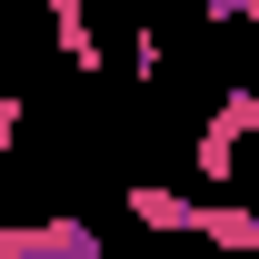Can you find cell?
<instances>
[{
	"label": "cell",
	"mask_w": 259,
	"mask_h": 259,
	"mask_svg": "<svg viewBox=\"0 0 259 259\" xmlns=\"http://www.w3.org/2000/svg\"><path fill=\"white\" fill-rule=\"evenodd\" d=\"M0 259H100V229L90 220H20V229H0Z\"/></svg>",
	"instance_id": "obj_1"
},
{
	"label": "cell",
	"mask_w": 259,
	"mask_h": 259,
	"mask_svg": "<svg viewBox=\"0 0 259 259\" xmlns=\"http://www.w3.org/2000/svg\"><path fill=\"white\" fill-rule=\"evenodd\" d=\"M40 10H50V40H60V60L80 70V80H100V30H90V10H80V0H40Z\"/></svg>",
	"instance_id": "obj_2"
},
{
	"label": "cell",
	"mask_w": 259,
	"mask_h": 259,
	"mask_svg": "<svg viewBox=\"0 0 259 259\" xmlns=\"http://www.w3.org/2000/svg\"><path fill=\"white\" fill-rule=\"evenodd\" d=\"M130 220H140V229H169V239H190V229H199V199L160 190V180H130Z\"/></svg>",
	"instance_id": "obj_3"
},
{
	"label": "cell",
	"mask_w": 259,
	"mask_h": 259,
	"mask_svg": "<svg viewBox=\"0 0 259 259\" xmlns=\"http://www.w3.org/2000/svg\"><path fill=\"white\" fill-rule=\"evenodd\" d=\"M190 239H209V249H259V209H239V199H199V229Z\"/></svg>",
	"instance_id": "obj_4"
},
{
	"label": "cell",
	"mask_w": 259,
	"mask_h": 259,
	"mask_svg": "<svg viewBox=\"0 0 259 259\" xmlns=\"http://www.w3.org/2000/svg\"><path fill=\"white\" fill-rule=\"evenodd\" d=\"M209 120H220L229 140H259V90H249V80H229V90H220V110H209Z\"/></svg>",
	"instance_id": "obj_5"
},
{
	"label": "cell",
	"mask_w": 259,
	"mask_h": 259,
	"mask_svg": "<svg viewBox=\"0 0 259 259\" xmlns=\"http://www.w3.org/2000/svg\"><path fill=\"white\" fill-rule=\"evenodd\" d=\"M120 60H130V80H160V60H169V40L150 30V20H130V40H120Z\"/></svg>",
	"instance_id": "obj_6"
},
{
	"label": "cell",
	"mask_w": 259,
	"mask_h": 259,
	"mask_svg": "<svg viewBox=\"0 0 259 259\" xmlns=\"http://www.w3.org/2000/svg\"><path fill=\"white\" fill-rule=\"evenodd\" d=\"M20 120H30V100H20V90H0V150L20 140Z\"/></svg>",
	"instance_id": "obj_7"
}]
</instances>
